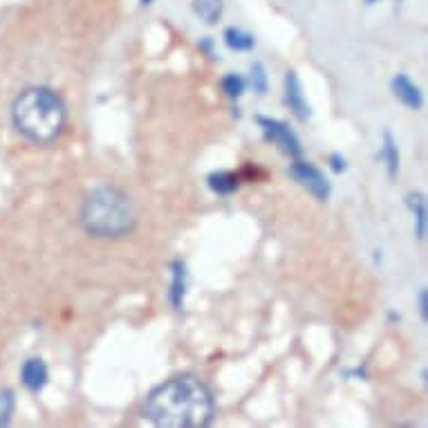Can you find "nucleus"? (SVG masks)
Listing matches in <instances>:
<instances>
[{
  "label": "nucleus",
  "mask_w": 428,
  "mask_h": 428,
  "mask_svg": "<svg viewBox=\"0 0 428 428\" xmlns=\"http://www.w3.org/2000/svg\"><path fill=\"white\" fill-rule=\"evenodd\" d=\"M213 410L211 390L191 375L168 379L144 402V417L160 428H204L213 419Z\"/></svg>",
  "instance_id": "1"
},
{
  "label": "nucleus",
  "mask_w": 428,
  "mask_h": 428,
  "mask_svg": "<svg viewBox=\"0 0 428 428\" xmlns=\"http://www.w3.org/2000/svg\"><path fill=\"white\" fill-rule=\"evenodd\" d=\"M11 121L27 142L48 146L58 140L66 128L68 110L66 103L52 88L34 85L16 97L11 105Z\"/></svg>",
  "instance_id": "2"
},
{
  "label": "nucleus",
  "mask_w": 428,
  "mask_h": 428,
  "mask_svg": "<svg viewBox=\"0 0 428 428\" xmlns=\"http://www.w3.org/2000/svg\"><path fill=\"white\" fill-rule=\"evenodd\" d=\"M81 224L93 238L115 240L130 234L137 224V209L121 189L101 184L93 189L81 207Z\"/></svg>",
  "instance_id": "3"
},
{
  "label": "nucleus",
  "mask_w": 428,
  "mask_h": 428,
  "mask_svg": "<svg viewBox=\"0 0 428 428\" xmlns=\"http://www.w3.org/2000/svg\"><path fill=\"white\" fill-rule=\"evenodd\" d=\"M256 121H258V126L263 128L265 140L276 144L283 155L292 157V160L301 157V152H303L301 142L287 124H283V121H278V119H271V117H256Z\"/></svg>",
  "instance_id": "4"
},
{
  "label": "nucleus",
  "mask_w": 428,
  "mask_h": 428,
  "mask_svg": "<svg viewBox=\"0 0 428 428\" xmlns=\"http://www.w3.org/2000/svg\"><path fill=\"white\" fill-rule=\"evenodd\" d=\"M289 177H292L294 182H298L303 189H308L318 202L330 200L332 187H330L328 177L320 173L316 166H312L308 162H296V164L289 166Z\"/></svg>",
  "instance_id": "5"
},
{
  "label": "nucleus",
  "mask_w": 428,
  "mask_h": 428,
  "mask_svg": "<svg viewBox=\"0 0 428 428\" xmlns=\"http://www.w3.org/2000/svg\"><path fill=\"white\" fill-rule=\"evenodd\" d=\"M285 103L298 121H308L312 117V108L308 99L303 97V88L294 70L285 72Z\"/></svg>",
  "instance_id": "6"
},
{
  "label": "nucleus",
  "mask_w": 428,
  "mask_h": 428,
  "mask_svg": "<svg viewBox=\"0 0 428 428\" xmlns=\"http://www.w3.org/2000/svg\"><path fill=\"white\" fill-rule=\"evenodd\" d=\"M21 381L29 392H41L48 384V365L43 359H27L21 368Z\"/></svg>",
  "instance_id": "7"
},
{
  "label": "nucleus",
  "mask_w": 428,
  "mask_h": 428,
  "mask_svg": "<svg viewBox=\"0 0 428 428\" xmlns=\"http://www.w3.org/2000/svg\"><path fill=\"white\" fill-rule=\"evenodd\" d=\"M392 88V95L400 99L404 105H408L410 110H419L422 108V93L419 88L412 83L406 74H397L395 79L390 81Z\"/></svg>",
  "instance_id": "8"
},
{
  "label": "nucleus",
  "mask_w": 428,
  "mask_h": 428,
  "mask_svg": "<svg viewBox=\"0 0 428 428\" xmlns=\"http://www.w3.org/2000/svg\"><path fill=\"white\" fill-rule=\"evenodd\" d=\"M173 269V281H171V289H168V301L175 310L184 308V294H187V265L182 261H173L171 265Z\"/></svg>",
  "instance_id": "9"
},
{
  "label": "nucleus",
  "mask_w": 428,
  "mask_h": 428,
  "mask_svg": "<svg viewBox=\"0 0 428 428\" xmlns=\"http://www.w3.org/2000/svg\"><path fill=\"white\" fill-rule=\"evenodd\" d=\"M207 182H209V189H211L213 193H218V195H231V193L238 189V184H240L238 175L231 173V171L211 173Z\"/></svg>",
  "instance_id": "10"
},
{
  "label": "nucleus",
  "mask_w": 428,
  "mask_h": 428,
  "mask_svg": "<svg viewBox=\"0 0 428 428\" xmlns=\"http://www.w3.org/2000/svg\"><path fill=\"white\" fill-rule=\"evenodd\" d=\"M224 43H226V48L234 50V52H249L256 45L254 36L240 27H226L224 29Z\"/></svg>",
  "instance_id": "11"
},
{
  "label": "nucleus",
  "mask_w": 428,
  "mask_h": 428,
  "mask_svg": "<svg viewBox=\"0 0 428 428\" xmlns=\"http://www.w3.org/2000/svg\"><path fill=\"white\" fill-rule=\"evenodd\" d=\"M406 202L412 211V216H415V236L417 240H424L426 238V200L422 193H410L406 197Z\"/></svg>",
  "instance_id": "12"
},
{
  "label": "nucleus",
  "mask_w": 428,
  "mask_h": 428,
  "mask_svg": "<svg viewBox=\"0 0 428 428\" xmlns=\"http://www.w3.org/2000/svg\"><path fill=\"white\" fill-rule=\"evenodd\" d=\"M222 0H193V11L200 16V21H204L207 25L218 23L222 16Z\"/></svg>",
  "instance_id": "13"
},
{
  "label": "nucleus",
  "mask_w": 428,
  "mask_h": 428,
  "mask_svg": "<svg viewBox=\"0 0 428 428\" xmlns=\"http://www.w3.org/2000/svg\"><path fill=\"white\" fill-rule=\"evenodd\" d=\"M381 160L386 162L388 168V175L397 177L400 173V148H397V142L392 140V135L386 130L384 132V146H381Z\"/></svg>",
  "instance_id": "14"
},
{
  "label": "nucleus",
  "mask_w": 428,
  "mask_h": 428,
  "mask_svg": "<svg viewBox=\"0 0 428 428\" xmlns=\"http://www.w3.org/2000/svg\"><path fill=\"white\" fill-rule=\"evenodd\" d=\"M14 406H16V397H14V390L3 388V390H0V426H7L11 422Z\"/></svg>",
  "instance_id": "15"
},
{
  "label": "nucleus",
  "mask_w": 428,
  "mask_h": 428,
  "mask_svg": "<svg viewBox=\"0 0 428 428\" xmlns=\"http://www.w3.org/2000/svg\"><path fill=\"white\" fill-rule=\"evenodd\" d=\"M244 85L247 83H244V79L240 74H226L222 79V90L229 99H240L242 93H244Z\"/></svg>",
  "instance_id": "16"
},
{
  "label": "nucleus",
  "mask_w": 428,
  "mask_h": 428,
  "mask_svg": "<svg viewBox=\"0 0 428 428\" xmlns=\"http://www.w3.org/2000/svg\"><path fill=\"white\" fill-rule=\"evenodd\" d=\"M251 85L258 95H265L267 93V74L263 63H254L251 66Z\"/></svg>",
  "instance_id": "17"
},
{
  "label": "nucleus",
  "mask_w": 428,
  "mask_h": 428,
  "mask_svg": "<svg viewBox=\"0 0 428 428\" xmlns=\"http://www.w3.org/2000/svg\"><path fill=\"white\" fill-rule=\"evenodd\" d=\"M345 157L343 155H339V152H334V155H330V168L334 173H343L345 171Z\"/></svg>",
  "instance_id": "18"
},
{
  "label": "nucleus",
  "mask_w": 428,
  "mask_h": 428,
  "mask_svg": "<svg viewBox=\"0 0 428 428\" xmlns=\"http://www.w3.org/2000/svg\"><path fill=\"white\" fill-rule=\"evenodd\" d=\"M419 312H422V318L426 320L428 318V294H426V289H419Z\"/></svg>",
  "instance_id": "19"
},
{
  "label": "nucleus",
  "mask_w": 428,
  "mask_h": 428,
  "mask_svg": "<svg viewBox=\"0 0 428 428\" xmlns=\"http://www.w3.org/2000/svg\"><path fill=\"white\" fill-rule=\"evenodd\" d=\"M200 48H202L204 52H211V41H209V38H207V41H202V43H200Z\"/></svg>",
  "instance_id": "20"
},
{
  "label": "nucleus",
  "mask_w": 428,
  "mask_h": 428,
  "mask_svg": "<svg viewBox=\"0 0 428 428\" xmlns=\"http://www.w3.org/2000/svg\"><path fill=\"white\" fill-rule=\"evenodd\" d=\"M152 3V0H142V5H150Z\"/></svg>",
  "instance_id": "21"
},
{
  "label": "nucleus",
  "mask_w": 428,
  "mask_h": 428,
  "mask_svg": "<svg viewBox=\"0 0 428 428\" xmlns=\"http://www.w3.org/2000/svg\"><path fill=\"white\" fill-rule=\"evenodd\" d=\"M368 3H375V0H368Z\"/></svg>",
  "instance_id": "22"
}]
</instances>
